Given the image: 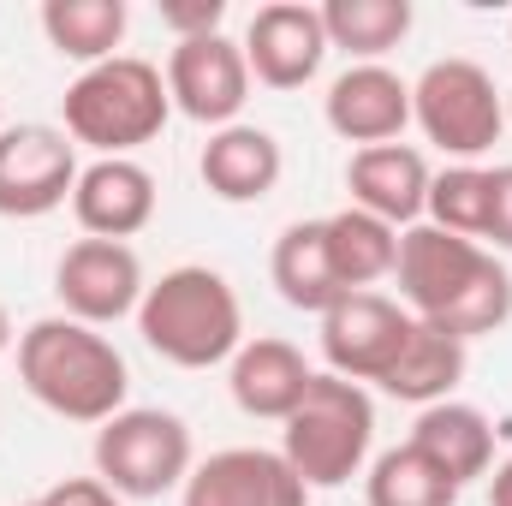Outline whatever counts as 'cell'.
<instances>
[{
    "instance_id": "cell-18",
    "label": "cell",
    "mask_w": 512,
    "mask_h": 506,
    "mask_svg": "<svg viewBox=\"0 0 512 506\" xmlns=\"http://www.w3.org/2000/svg\"><path fill=\"white\" fill-rule=\"evenodd\" d=\"M310 376H316V370L304 364V352H298L292 340H274V334L245 340V346L233 352V364H227L233 405H239L245 417H268V423H286V417L298 411Z\"/></svg>"
},
{
    "instance_id": "cell-31",
    "label": "cell",
    "mask_w": 512,
    "mask_h": 506,
    "mask_svg": "<svg viewBox=\"0 0 512 506\" xmlns=\"http://www.w3.org/2000/svg\"><path fill=\"white\" fill-rule=\"evenodd\" d=\"M12 346H18V334H12V310H6V304H0V358H6V352H12Z\"/></svg>"
},
{
    "instance_id": "cell-13",
    "label": "cell",
    "mask_w": 512,
    "mask_h": 506,
    "mask_svg": "<svg viewBox=\"0 0 512 506\" xmlns=\"http://www.w3.org/2000/svg\"><path fill=\"white\" fill-rule=\"evenodd\" d=\"M310 489L298 471L268 447H221L203 465H191L179 506H304Z\"/></svg>"
},
{
    "instance_id": "cell-22",
    "label": "cell",
    "mask_w": 512,
    "mask_h": 506,
    "mask_svg": "<svg viewBox=\"0 0 512 506\" xmlns=\"http://www.w3.org/2000/svg\"><path fill=\"white\" fill-rule=\"evenodd\" d=\"M126 0H42V36L60 60L102 66L126 42Z\"/></svg>"
},
{
    "instance_id": "cell-28",
    "label": "cell",
    "mask_w": 512,
    "mask_h": 506,
    "mask_svg": "<svg viewBox=\"0 0 512 506\" xmlns=\"http://www.w3.org/2000/svg\"><path fill=\"white\" fill-rule=\"evenodd\" d=\"M36 506H126L102 477H60L54 489H42Z\"/></svg>"
},
{
    "instance_id": "cell-24",
    "label": "cell",
    "mask_w": 512,
    "mask_h": 506,
    "mask_svg": "<svg viewBox=\"0 0 512 506\" xmlns=\"http://www.w3.org/2000/svg\"><path fill=\"white\" fill-rule=\"evenodd\" d=\"M322 233H328V256H334V274H340L346 292H370L399 262V227H387V221L352 209V203L340 215H328Z\"/></svg>"
},
{
    "instance_id": "cell-3",
    "label": "cell",
    "mask_w": 512,
    "mask_h": 506,
    "mask_svg": "<svg viewBox=\"0 0 512 506\" xmlns=\"http://www.w3.org/2000/svg\"><path fill=\"white\" fill-rule=\"evenodd\" d=\"M137 334L173 370H215L233 364V352L245 346V304L221 268L179 262L161 280H149L137 304Z\"/></svg>"
},
{
    "instance_id": "cell-9",
    "label": "cell",
    "mask_w": 512,
    "mask_h": 506,
    "mask_svg": "<svg viewBox=\"0 0 512 506\" xmlns=\"http://www.w3.org/2000/svg\"><path fill=\"white\" fill-rule=\"evenodd\" d=\"M167 96L185 120L221 131L239 126L245 102H251V60H245V42H233L227 30L215 36H197V42H173L167 54Z\"/></svg>"
},
{
    "instance_id": "cell-21",
    "label": "cell",
    "mask_w": 512,
    "mask_h": 506,
    "mask_svg": "<svg viewBox=\"0 0 512 506\" xmlns=\"http://www.w3.org/2000/svg\"><path fill=\"white\" fill-rule=\"evenodd\" d=\"M465 364H471V346H465V340H453V334L417 322L411 340H405V352H399V364L382 376V393L417 405V411H423V405H441V399H453V387L465 381Z\"/></svg>"
},
{
    "instance_id": "cell-26",
    "label": "cell",
    "mask_w": 512,
    "mask_h": 506,
    "mask_svg": "<svg viewBox=\"0 0 512 506\" xmlns=\"http://www.w3.org/2000/svg\"><path fill=\"white\" fill-rule=\"evenodd\" d=\"M429 227L453 233V239H489V215H495V167L477 161H453L429 179Z\"/></svg>"
},
{
    "instance_id": "cell-27",
    "label": "cell",
    "mask_w": 512,
    "mask_h": 506,
    "mask_svg": "<svg viewBox=\"0 0 512 506\" xmlns=\"http://www.w3.org/2000/svg\"><path fill=\"white\" fill-rule=\"evenodd\" d=\"M221 18H227V0H161V24L173 30V42L215 36Z\"/></svg>"
},
{
    "instance_id": "cell-2",
    "label": "cell",
    "mask_w": 512,
    "mask_h": 506,
    "mask_svg": "<svg viewBox=\"0 0 512 506\" xmlns=\"http://www.w3.org/2000/svg\"><path fill=\"white\" fill-rule=\"evenodd\" d=\"M18 381L36 405H48L66 423H108L126 411L131 370L120 346L72 316H36L18 334Z\"/></svg>"
},
{
    "instance_id": "cell-30",
    "label": "cell",
    "mask_w": 512,
    "mask_h": 506,
    "mask_svg": "<svg viewBox=\"0 0 512 506\" xmlns=\"http://www.w3.org/2000/svg\"><path fill=\"white\" fill-rule=\"evenodd\" d=\"M489 506H512V459H501L489 477Z\"/></svg>"
},
{
    "instance_id": "cell-33",
    "label": "cell",
    "mask_w": 512,
    "mask_h": 506,
    "mask_svg": "<svg viewBox=\"0 0 512 506\" xmlns=\"http://www.w3.org/2000/svg\"><path fill=\"white\" fill-rule=\"evenodd\" d=\"M24 506H36V501H24Z\"/></svg>"
},
{
    "instance_id": "cell-8",
    "label": "cell",
    "mask_w": 512,
    "mask_h": 506,
    "mask_svg": "<svg viewBox=\"0 0 512 506\" xmlns=\"http://www.w3.org/2000/svg\"><path fill=\"white\" fill-rule=\"evenodd\" d=\"M78 143L66 126H6L0 131V215L42 221L78 191Z\"/></svg>"
},
{
    "instance_id": "cell-6",
    "label": "cell",
    "mask_w": 512,
    "mask_h": 506,
    "mask_svg": "<svg viewBox=\"0 0 512 506\" xmlns=\"http://www.w3.org/2000/svg\"><path fill=\"white\" fill-rule=\"evenodd\" d=\"M411 126L423 131L441 155L477 161L507 131V90L465 54L429 60L423 78L411 84Z\"/></svg>"
},
{
    "instance_id": "cell-11",
    "label": "cell",
    "mask_w": 512,
    "mask_h": 506,
    "mask_svg": "<svg viewBox=\"0 0 512 506\" xmlns=\"http://www.w3.org/2000/svg\"><path fill=\"white\" fill-rule=\"evenodd\" d=\"M417 316L405 304H393L382 292H346L334 310H322V358H328V376L346 381H376L399 364L405 340H411Z\"/></svg>"
},
{
    "instance_id": "cell-34",
    "label": "cell",
    "mask_w": 512,
    "mask_h": 506,
    "mask_svg": "<svg viewBox=\"0 0 512 506\" xmlns=\"http://www.w3.org/2000/svg\"><path fill=\"white\" fill-rule=\"evenodd\" d=\"M0 131H6V126H0Z\"/></svg>"
},
{
    "instance_id": "cell-5",
    "label": "cell",
    "mask_w": 512,
    "mask_h": 506,
    "mask_svg": "<svg viewBox=\"0 0 512 506\" xmlns=\"http://www.w3.org/2000/svg\"><path fill=\"white\" fill-rule=\"evenodd\" d=\"M376 447V399L346 376H310L298 411L280 423V459L304 489H340L370 465Z\"/></svg>"
},
{
    "instance_id": "cell-4",
    "label": "cell",
    "mask_w": 512,
    "mask_h": 506,
    "mask_svg": "<svg viewBox=\"0 0 512 506\" xmlns=\"http://www.w3.org/2000/svg\"><path fill=\"white\" fill-rule=\"evenodd\" d=\"M60 120H66L72 143H84L96 155H131V149H143L167 131L173 96H167L161 66H149L137 54H114L102 66H84L66 84Z\"/></svg>"
},
{
    "instance_id": "cell-10",
    "label": "cell",
    "mask_w": 512,
    "mask_h": 506,
    "mask_svg": "<svg viewBox=\"0 0 512 506\" xmlns=\"http://www.w3.org/2000/svg\"><path fill=\"white\" fill-rule=\"evenodd\" d=\"M143 292H149L143 256L120 239H78L54 262V298H60V316L72 322L108 328L120 316H137Z\"/></svg>"
},
{
    "instance_id": "cell-32",
    "label": "cell",
    "mask_w": 512,
    "mask_h": 506,
    "mask_svg": "<svg viewBox=\"0 0 512 506\" xmlns=\"http://www.w3.org/2000/svg\"><path fill=\"white\" fill-rule=\"evenodd\" d=\"M507 126H512V90H507Z\"/></svg>"
},
{
    "instance_id": "cell-17",
    "label": "cell",
    "mask_w": 512,
    "mask_h": 506,
    "mask_svg": "<svg viewBox=\"0 0 512 506\" xmlns=\"http://www.w3.org/2000/svg\"><path fill=\"white\" fill-rule=\"evenodd\" d=\"M197 173L209 185V197L221 203H262L274 197L280 173H286V155H280V137L262 126H221L209 131L203 155H197Z\"/></svg>"
},
{
    "instance_id": "cell-29",
    "label": "cell",
    "mask_w": 512,
    "mask_h": 506,
    "mask_svg": "<svg viewBox=\"0 0 512 506\" xmlns=\"http://www.w3.org/2000/svg\"><path fill=\"white\" fill-rule=\"evenodd\" d=\"M489 239L495 251H512V161L495 167V215H489Z\"/></svg>"
},
{
    "instance_id": "cell-25",
    "label": "cell",
    "mask_w": 512,
    "mask_h": 506,
    "mask_svg": "<svg viewBox=\"0 0 512 506\" xmlns=\"http://www.w3.org/2000/svg\"><path fill=\"white\" fill-rule=\"evenodd\" d=\"M459 483L423 453V447H387L364 477V501L370 506H459Z\"/></svg>"
},
{
    "instance_id": "cell-15",
    "label": "cell",
    "mask_w": 512,
    "mask_h": 506,
    "mask_svg": "<svg viewBox=\"0 0 512 506\" xmlns=\"http://www.w3.org/2000/svg\"><path fill=\"white\" fill-rule=\"evenodd\" d=\"M72 215H78L84 239H120L126 245L155 221V173L131 155H96L78 173Z\"/></svg>"
},
{
    "instance_id": "cell-20",
    "label": "cell",
    "mask_w": 512,
    "mask_h": 506,
    "mask_svg": "<svg viewBox=\"0 0 512 506\" xmlns=\"http://www.w3.org/2000/svg\"><path fill=\"white\" fill-rule=\"evenodd\" d=\"M268 280H274V292H280L292 310H310V316H322V310H334V304L346 298V286H340V274H334V256H328L322 221H292V227L274 239Z\"/></svg>"
},
{
    "instance_id": "cell-19",
    "label": "cell",
    "mask_w": 512,
    "mask_h": 506,
    "mask_svg": "<svg viewBox=\"0 0 512 506\" xmlns=\"http://www.w3.org/2000/svg\"><path fill=\"white\" fill-rule=\"evenodd\" d=\"M411 447H423L459 489L495 471V423L477 405H465V399L423 405L417 411V429H411Z\"/></svg>"
},
{
    "instance_id": "cell-1",
    "label": "cell",
    "mask_w": 512,
    "mask_h": 506,
    "mask_svg": "<svg viewBox=\"0 0 512 506\" xmlns=\"http://www.w3.org/2000/svg\"><path fill=\"white\" fill-rule=\"evenodd\" d=\"M399 298L417 322L453 334V340H483L512 322V274L507 262L477 245V239H453L429 221L399 233V262H393Z\"/></svg>"
},
{
    "instance_id": "cell-23",
    "label": "cell",
    "mask_w": 512,
    "mask_h": 506,
    "mask_svg": "<svg viewBox=\"0 0 512 506\" xmlns=\"http://www.w3.org/2000/svg\"><path fill=\"white\" fill-rule=\"evenodd\" d=\"M322 30L328 48L352 54V66H382V54L411 36V0H328Z\"/></svg>"
},
{
    "instance_id": "cell-16",
    "label": "cell",
    "mask_w": 512,
    "mask_h": 506,
    "mask_svg": "<svg viewBox=\"0 0 512 506\" xmlns=\"http://www.w3.org/2000/svg\"><path fill=\"white\" fill-rule=\"evenodd\" d=\"M429 161L423 149L411 143H376V149H352L346 161V191H352V209L376 215L387 227H417L423 209H429Z\"/></svg>"
},
{
    "instance_id": "cell-14",
    "label": "cell",
    "mask_w": 512,
    "mask_h": 506,
    "mask_svg": "<svg viewBox=\"0 0 512 506\" xmlns=\"http://www.w3.org/2000/svg\"><path fill=\"white\" fill-rule=\"evenodd\" d=\"M322 120L358 149L399 143V131L411 126V84L393 66H346L322 96Z\"/></svg>"
},
{
    "instance_id": "cell-12",
    "label": "cell",
    "mask_w": 512,
    "mask_h": 506,
    "mask_svg": "<svg viewBox=\"0 0 512 506\" xmlns=\"http://www.w3.org/2000/svg\"><path fill=\"white\" fill-rule=\"evenodd\" d=\"M245 60L251 78L268 90H304L322 60H328V30H322V6L304 0H268L256 6L245 24Z\"/></svg>"
},
{
    "instance_id": "cell-7",
    "label": "cell",
    "mask_w": 512,
    "mask_h": 506,
    "mask_svg": "<svg viewBox=\"0 0 512 506\" xmlns=\"http://www.w3.org/2000/svg\"><path fill=\"white\" fill-rule=\"evenodd\" d=\"M191 465H197V447H191V429L179 411L126 405L120 417H108L96 429V477L120 501H161V495L185 489Z\"/></svg>"
}]
</instances>
